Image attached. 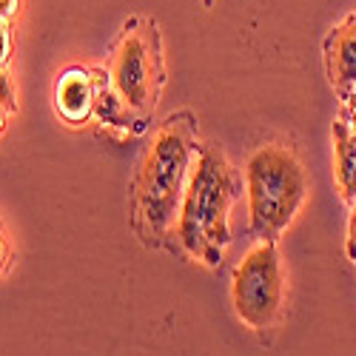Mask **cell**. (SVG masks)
<instances>
[{"label": "cell", "instance_id": "obj_1", "mask_svg": "<svg viewBox=\"0 0 356 356\" xmlns=\"http://www.w3.org/2000/svg\"><path fill=\"white\" fill-rule=\"evenodd\" d=\"M197 117L183 108L152 131L131 180V228L145 248L174 254V228L197 157Z\"/></svg>", "mask_w": 356, "mask_h": 356}, {"label": "cell", "instance_id": "obj_2", "mask_svg": "<svg viewBox=\"0 0 356 356\" xmlns=\"http://www.w3.org/2000/svg\"><path fill=\"white\" fill-rule=\"evenodd\" d=\"M165 86L163 38L154 17H129L114 43L95 114L103 126L145 134Z\"/></svg>", "mask_w": 356, "mask_h": 356}, {"label": "cell", "instance_id": "obj_3", "mask_svg": "<svg viewBox=\"0 0 356 356\" xmlns=\"http://www.w3.org/2000/svg\"><path fill=\"white\" fill-rule=\"evenodd\" d=\"M240 197L243 180L231 165L225 148L217 140L202 143L177 214L174 251L209 268H220L231 245V209Z\"/></svg>", "mask_w": 356, "mask_h": 356}, {"label": "cell", "instance_id": "obj_4", "mask_svg": "<svg viewBox=\"0 0 356 356\" xmlns=\"http://www.w3.org/2000/svg\"><path fill=\"white\" fill-rule=\"evenodd\" d=\"M308 171L288 143H262L245 163L248 231L277 243L308 197Z\"/></svg>", "mask_w": 356, "mask_h": 356}, {"label": "cell", "instance_id": "obj_5", "mask_svg": "<svg viewBox=\"0 0 356 356\" xmlns=\"http://www.w3.org/2000/svg\"><path fill=\"white\" fill-rule=\"evenodd\" d=\"M234 311L251 331H268L282 314L285 277L277 243L259 240L243 262L234 268L231 280Z\"/></svg>", "mask_w": 356, "mask_h": 356}, {"label": "cell", "instance_id": "obj_6", "mask_svg": "<svg viewBox=\"0 0 356 356\" xmlns=\"http://www.w3.org/2000/svg\"><path fill=\"white\" fill-rule=\"evenodd\" d=\"M106 80L103 69L69 66L57 74L54 83V111L63 117L69 126H83L97 108V95Z\"/></svg>", "mask_w": 356, "mask_h": 356}, {"label": "cell", "instance_id": "obj_7", "mask_svg": "<svg viewBox=\"0 0 356 356\" xmlns=\"http://www.w3.org/2000/svg\"><path fill=\"white\" fill-rule=\"evenodd\" d=\"M322 60L334 95L342 103L356 86V12H350L325 35Z\"/></svg>", "mask_w": 356, "mask_h": 356}, {"label": "cell", "instance_id": "obj_8", "mask_svg": "<svg viewBox=\"0 0 356 356\" xmlns=\"http://www.w3.org/2000/svg\"><path fill=\"white\" fill-rule=\"evenodd\" d=\"M334 174L342 200L356 205V131L342 117L334 120Z\"/></svg>", "mask_w": 356, "mask_h": 356}, {"label": "cell", "instance_id": "obj_9", "mask_svg": "<svg viewBox=\"0 0 356 356\" xmlns=\"http://www.w3.org/2000/svg\"><path fill=\"white\" fill-rule=\"evenodd\" d=\"M0 106H6L9 111H17V100H15V86L6 69H0Z\"/></svg>", "mask_w": 356, "mask_h": 356}, {"label": "cell", "instance_id": "obj_10", "mask_svg": "<svg viewBox=\"0 0 356 356\" xmlns=\"http://www.w3.org/2000/svg\"><path fill=\"white\" fill-rule=\"evenodd\" d=\"M12 60V23H0V69Z\"/></svg>", "mask_w": 356, "mask_h": 356}, {"label": "cell", "instance_id": "obj_11", "mask_svg": "<svg viewBox=\"0 0 356 356\" xmlns=\"http://www.w3.org/2000/svg\"><path fill=\"white\" fill-rule=\"evenodd\" d=\"M12 265V240L6 234V225L0 222V274H6Z\"/></svg>", "mask_w": 356, "mask_h": 356}, {"label": "cell", "instance_id": "obj_12", "mask_svg": "<svg viewBox=\"0 0 356 356\" xmlns=\"http://www.w3.org/2000/svg\"><path fill=\"white\" fill-rule=\"evenodd\" d=\"M23 9V0H0V23H15Z\"/></svg>", "mask_w": 356, "mask_h": 356}, {"label": "cell", "instance_id": "obj_13", "mask_svg": "<svg viewBox=\"0 0 356 356\" xmlns=\"http://www.w3.org/2000/svg\"><path fill=\"white\" fill-rule=\"evenodd\" d=\"M339 117H342V120L356 131V86H353V92L342 100V114H339Z\"/></svg>", "mask_w": 356, "mask_h": 356}, {"label": "cell", "instance_id": "obj_14", "mask_svg": "<svg viewBox=\"0 0 356 356\" xmlns=\"http://www.w3.org/2000/svg\"><path fill=\"white\" fill-rule=\"evenodd\" d=\"M348 259L356 265V205H350V222H348Z\"/></svg>", "mask_w": 356, "mask_h": 356}, {"label": "cell", "instance_id": "obj_15", "mask_svg": "<svg viewBox=\"0 0 356 356\" xmlns=\"http://www.w3.org/2000/svg\"><path fill=\"white\" fill-rule=\"evenodd\" d=\"M9 114H12V111H9L6 106H0V134L6 131V120H9Z\"/></svg>", "mask_w": 356, "mask_h": 356}, {"label": "cell", "instance_id": "obj_16", "mask_svg": "<svg viewBox=\"0 0 356 356\" xmlns=\"http://www.w3.org/2000/svg\"><path fill=\"white\" fill-rule=\"evenodd\" d=\"M202 6H205V9H211V6H214V0H202Z\"/></svg>", "mask_w": 356, "mask_h": 356}]
</instances>
